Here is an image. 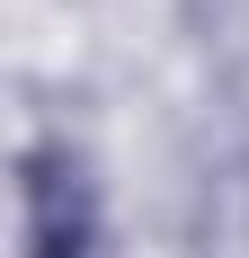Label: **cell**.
<instances>
[{
    "label": "cell",
    "instance_id": "obj_1",
    "mask_svg": "<svg viewBox=\"0 0 249 258\" xmlns=\"http://www.w3.org/2000/svg\"><path fill=\"white\" fill-rule=\"evenodd\" d=\"M18 249L27 258H107V196L72 143L36 134L18 152Z\"/></svg>",
    "mask_w": 249,
    "mask_h": 258
}]
</instances>
